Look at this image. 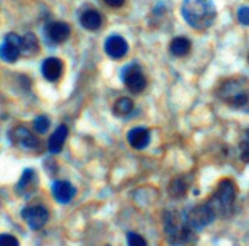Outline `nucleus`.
<instances>
[{
  "mask_svg": "<svg viewBox=\"0 0 249 246\" xmlns=\"http://www.w3.org/2000/svg\"><path fill=\"white\" fill-rule=\"evenodd\" d=\"M36 184H38V179H36V175L32 169H25L20 179H19V184L16 187L18 193L20 194H26L32 190L36 188Z\"/></svg>",
  "mask_w": 249,
  "mask_h": 246,
  "instance_id": "16",
  "label": "nucleus"
},
{
  "mask_svg": "<svg viewBox=\"0 0 249 246\" xmlns=\"http://www.w3.org/2000/svg\"><path fill=\"white\" fill-rule=\"evenodd\" d=\"M236 200V187L232 181L229 179H223L217 190L214 191L213 197L207 201L212 209L214 210L216 216H222L226 217L232 213L233 204Z\"/></svg>",
  "mask_w": 249,
  "mask_h": 246,
  "instance_id": "3",
  "label": "nucleus"
},
{
  "mask_svg": "<svg viewBox=\"0 0 249 246\" xmlns=\"http://www.w3.org/2000/svg\"><path fill=\"white\" fill-rule=\"evenodd\" d=\"M219 95L236 109H249V83L244 77L228 80L219 89Z\"/></svg>",
  "mask_w": 249,
  "mask_h": 246,
  "instance_id": "2",
  "label": "nucleus"
},
{
  "mask_svg": "<svg viewBox=\"0 0 249 246\" xmlns=\"http://www.w3.org/2000/svg\"><path fill=\"white\" fill-rule=\"evenodd\" d=\"M38 51L39 47H38L36 36L34 34H26L25 36H22V53H25L26 55H32L36 54Z\"/></svg>",
  "mask_w": 249,
  "mask_h": 246,
  "instance_id": "19",
  "label": "nucleus"
},
{
  "mask_svg": "<svg viewBox=\"0 0 249 246\" xmlns=\"http://www.w3.org/2000/svg\"><path fill=\"white\" fill-rule=\"evenodd\" d=\"M216 213L212 209V206L206 201L203 204H198L196 207H193L187 216H185V222L187 225L193 229V230H200L206 226H209L210 223L214 222L216 219Z\"/></svg>",
  "mask_w": 249,
  "mask_h": 246,
  "instance_id": "5",
  "label": "nucleus"
},
{
  "mask_svg": "<svg viewBox=\"0 0 249 246\" xmlns=\"http://www.w3.org/2000/svg\"><path fill=\"white\" fill-rule=\"evenodd\" d=\"M67 136H69V130L66 125L57 127V130L53 133V136L48 140V150L51 153H60L67 140Z\"/></svg>",
  "mask_w": 249,
  "mask_h": 246,
  "instance_id": "15",
  "label": "nucleus"
},
{
  "mask_svg": "<svg viewBox=\"0 0 249 246\" xmlns=\"http://www.w3.org/2000/svg\"><path fill=\"white\" fill-rule=\"evenodd\" d=\"M80 23L83 28L89 29V31H96L101 28L102 25V16L99 12L96 10H86L82 16H80Z\"/></svg>",
  "mask_w": 249,
  "mask_h": 246,
  "instance_id": "17",
  "label": "nucleus"
},
{
  "mask_svg": "<svg viewBox=\"0 0 249 246\" xmlns=\"http://www.w3.org/2000/svg\"><path fill=\"white\" fill-rule=\"evenodd\" d=\"M163 225H165V232L168 236V241L172 246H184L193 239V229L187 225L185 217L178 220L177 216L172 213H165L163 217Z\"/></svg>",
  "mask_w": 249,
  "mask_h": 246,
  "instance_id": "4",
  "label": "nucleus"
},
{
  "mask_svg": "<svg viewBox=\"0 0 249 246\" xmlns=\"http://www.w3.org/2000/svg\"><path fill=\"white\" fill-rule=\"evenodd\" d=\"M127 245L128 246H147L146 241L143 236H140L139 233L134 232H128L127 233Z\"/></svg>",
  "mask_w": 249,
  "mask_h": 246,
  "instance_id": "24",
  "label": "nucleus"
},
{
  "mask_svg": "<svg viewBox=\"0 0 249 246\" xmlns=\"http://www.w3.org/2000/svg\"><path fill=\"white\" fill-rule=\"evenodd\" d=\"M22 54V38L16 34L6 35L0 47V58L6 63H15Z\"/></svg>",
  "mask_w": 249,
  "mask_h": 246,
  "instance_id": "7",
  "label": "nucleus"
},
{
  "mask_svg": "<svg viewBox=\"0 0 249 246\" xmlns=\"http://www.w3.org/2000/svg\"><path fill=\"white\" fill-rule=\"evenodd\" d=\"M41 71H42V76H44L45 80L57 82L63 74V61L60 58H55V57L45 58L42 61Z\"/></svg>",
  "mask_w": 249,
  "mask_h": 246,
  "instance_id": "10",
  "label": "nucleus"
},
{
  "mask_svg": "<svg viewBox=\"0 0 249 246\" xmlns=\"http://www.w3.org/2000/svg\"><path fill=\"white\" fill-rule=\"evenodd\" d=\"M133 109H134V104L130 98H120L114 104V112L120 117H125V115L131 114Z\"/></svg>",
  "mask_w": 249,
  "mask_h": 246,
  "instance_id": "20",
  "label": "nucleus"
},
{
  "mask_svg": "<svg viewBox=\"0 0 249 246\" xmlns=\"http://www.w3.org/2000/svg\"><path fill=\"white\" fill-rule=\"evenodd\" d=\"M127 140L130 146L137 150L146 149L150 143V131L144 127H134L128 131Z\"/></svg>",
  "mask_w": 249,
  "mask_h": 246,
  "instance_id": "14",
  "label": "nucleus"
},
{
  "mask_svg": "<svg viewBox=\"0 0 249 246\" xmlns=\"http://www.w3.org/2000/svg\"><path fill=\"white\" fill-rule=\"evenodd\" d=\"M248 61H249V55H248Z\"/></svg>",
  "mask_w": 249,
  "mask_h": 246,
  "instance_id": "28",
  "label": "nucleus"
},
{
  "mask_svg": "<svg viewBox=\"0 0 249 246\" xmlns=\"http://www.w3.org/2000/svg\"><path fill=\"white\" fill-rule=\"evenodd\" d=\"M105 53L111 58L120 60V58H123L128 53V44H127V41L123 36H120V35H111L105 41Z\"/></svg>",
  "mask_w": 249,
  "mask_h": 246,
  "instance_id": "9",
  "label": "nucleus"
},
{
  "mask_svg": "<svg viewBox=\"0 0 249 246\" xmlns=\"http://www.w3.org/2000/svg\"><path fill=\"white\" fill-rule=\"evenodd\" d=\"M0 246H19V242L15 236L3 233L0 235Z\"/></svg>",
  "mask_w": 249,
  "mask_h": 246,
  "instance_id": "26",
  "label": "nucleus"
},
{
  "mask_svg": "<svg viewBox=\"0 0 249 246\" xmlns=\"http://www.w3.org/2000/svg\"><path fill=\"white\" fill-rule=\"evenodd\" d=\"M45 34L50 41H53L55 44H61L69 38L70 26L64 22H50L45 26Z\"/></svg>",
  "mask_w": 249,
  "mask_h": 246,
  "instance_id": "12",
  "label": "nucleus"
},
{
  "mask_svg": "<svg viewBox=\"0 0 249 246\" xmlns=\"http://www.w3.org/2000/svg\"><path fill=\"white\" fill-rule=\"evenodd\" d=\"M239 150H241V158L244 162L249 163V128L245 131L241 144H239Z\"/></svg>",
  "mask_w": 249,
  "mask_h": 246,
  "instance_id": "23",
  "label": "nucleus"
},
{
  "mask_svg": "<svg viewBox=\"0 0 249 246\" xmlns=\"http://www.w3.org/2000/svg\"><path fill=\"white\" fill-rule=\"evenodd\" d=\"M34 128H35V131H36V133H39V134L47 133V131H48V128H50V120H48L45 115H39V117H36V118H35V121H34Z\"/></svg>",
  "mask_w": 249,
  "mask_h": 246,
  "instance_id": "22",
  "label": "nucleus"
},
{
  "mask_svg": "<svg viewBox=\"0 0 249 246\" xmlns=\"http://www.w3.org/2000/svg\"><path fill=\"white\" fill-rule=\"evenodd\" d=\"M123 80H124V85L133 92V93H142L147 85L146 82V77L140 69V66L137 64H128L127 67L123 69Z\"/></svg>",
  "mask_w": 249,
  "mask_h": 246,
  "instance_id": "6",
  "label": "nucleus"
},
{
  "mask_svg": "<svg viewBox=\"0 0 249 246\" xmlns=\"http://www.w3.org/2000/svg\"><path fill=\"white\" fill-rule=\"evenodd\" d=\"M108 6H111V7H121L123 4H124V1L125 0H104Z\"/></svg>",
  "mask_w": 249,
  "mask_h": 246,
  "instance_id": "27",
  "label": "nucleus"
},
{
  "mask_svg": "<svg viewBox=\"0 0 249 246\" xmlns=\"http://www.w3.org/2000/svg\"><path fill=\"white\" fill-rule=\"evenodd\" d=\"M12 139L13 141L23 147V149H35L39 146V140L26 128V127H16L13 131H12Z\"/></svg>",
  "mask_w": 249,
  "mask_h": 246,
  "instance_id": "11",
  "label": "nucleus"
},
{
  "mask_svg": "<svg viewBox=\"0 0 249 246\" xmlns=\"http://www.w3.org/2000/svg\"><path fill=\"white\" fill-rule=\"evenodd\" d=\"M238 20L245 25V26H249V6H242L239 7L238 10Z\"/></svg>",
  "mask_w": 249,
  "mask_h": 246,
  "instance_id": "25",
  "label": "nucleus"
},
{
  "mask_svg": "<svg viewBox=\"0 0 249 246\" xmlns=\"http://www.w3.org/2000/svg\"><path fill=\"white\" fill-rule=\"evenodd\" d=\"M191 50V41L185 36H177L172 39L169 45V51L175 57H184L190 53Z\"/></svg>",
  "mask_w": 249,
  "mask_h": 246,
  "instance_id": "18",
  "label": "nucleus"
},
{
  "mask_svg": "<svg viewBox=\"0 0 249 246\" xmlns=\"http://www.w3.org/2000/svg\"><path fill=\"white\" fill-rule=\"evenodd\" d=\"M169 191L172 197H182L187 193V184L182 178H177L171 182L169 185Z\"/></svg>",
  "mask_w": 249,
  "mask_h": 246,
  "instance_id": "21",
  "label": "nucleus"
},
{
  "mask_svg": "<svg viewBox=\"0 0 249 246\" xmlns=\"http://www.w3.org/2000/svg\"><path fill=\"white\" fill-rule=\"evenodd\" d=\"M181 12L185 22L198 31L210 28L216 20L214 4L209 0H184Z\"/></svg>",
  "mask_w": 249,
  "mask_h": 246,
  "instance_id": "1",
  "label": "nucleus"
},
{
  "mask_svg": "<svg viewBox=\"0 0 249 246\" xmlns=\"http://www.w3.org/2000/svg\"><path fill=\"white\" fill-rule=\"evenodd\" d=\"M51 191H53L54 198L61 204L70 203L73 197L76 195V188L67 181H55L51 187Z\"/></svg>",
  "mask_w": 249,
  "mask_h": 246,
  "instance_id": "13",
  "label": "nucleus"
},
{
  "mask_svg": "<svg viewBox=\"0 0 249 246\" xmlns=\"http://www.w3.org/2000/svg\"><path fill=\"white\" fill-rule=\"evenodd\" d=\"M48 210L42 206H31L22 210V217L32 230H39L48 222Z\"/></svg>",
  "mask_w": 249,
  "mask_h": 246,
  "instance_id": "8",
  "label": "nucleus"
}]
</instances>
